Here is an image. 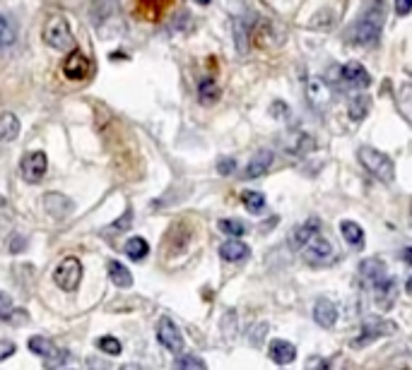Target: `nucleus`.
Masks as SVG:
<instances>
[{"mask_svg": "<svg viewBox=\"0 0 412 370\" xmlns=\"http://www.w3.org/2000/svg\"><path fill=\"white\" fill-rule=\"evenodd\" d=\"M412 12V0H396V15L408 17Z\"/></svg>", "mask_w": 412, "mask_h": 370, "instance_id": "nucleus-41", "label": "nucleus"}, {"mask_svg": "<svg viewBox=\"0 0 412 370\" xmlns=\"http://www.w3.org/2000/svg\"><path fill=\"white\" fill-rule=\"evenodd\" d=\"M12 351H15V344L12 342H3V351H0V361H8L12 356Z\"/></svg>", "mask_w": 412, "mask_h": 370, "instance_id": "nucleus-43", "label": "nucleus"}, {"mask_svg": "<svg viewBox=\"0 0 412 370\" xmlns=\"http://www.w3.org/2000/svg\"><path fill=\"white\" fill-rule=\"evenodd\" d=\"M220 231L222 233H227V236H232V238H239V236H244L248 231V226L244 221H239V219H220Z\"/></svg>", "mask_w": 412, "mask_h": 370, "instance_id": "nucleus-29", "label": "nucleus"}, {"mask_svg": "<svg viewBox=\"0 0 412 370\" xmlns=\"http://www.w3.org/2000/svg\"><path fill=\"white\" fill-rule=\"evenodd\" d=\"M140 5L143 10H147V15H160L169 5V0H140Z\"/></svg>", "mask_w": 412, "mask_h": 370, "instance_id": "nucleus-37", "label": "nucleus"}, {"mask_svg": "<svg viewBox=\"0 0 412 370\" xmlns=\"http://www.w3.org/2000/svg\"><path fill=\"white\" fill-rule=\"evenodd\" d=\"M265 330H268V325L260 323V325L256 327V332H253V335H251V332H248V339H251V344H256V347H258V344H260V337L265 335Z\"/></svg>", "mask_w": 412, "mask_h": 370, "instance_id": "nucleus-42", "label": "nucleus"}, {"mask_svg": "<svg viewBox=\"0 0 412 370\" xmlns=\"http://www.w3.org/2000/svg\"><path fill=\"white\" fill-rule=\"evenodd\" d=\"M130 224H133V212H130V209H126V212H123V216H121V219H116V221L111 224V231H128Z\"/></svg>", "mask_w": 412, "mask_h": 370, "instance_id": "nucleus-38", "label": "nucleus"}, {"mask_svg": "<svg viewBox=\"0 0 412 370\" xmlns=\"http://www.w3.org/2000/svg\"><path fill=\"white\" fill-rule=\"evenodd\" d=\"M236 168V161L234 159H229V156H224V159L217 161V171H220L222 175H229Z\"/></svg>", "mask_w": 412, "mask_h": 370, "instance_id": "nucleus-40", "label": "nucleus"}, {"mask_svg": "<svg viewBox=\"0 0 412 370\" xmlns=\"http://www.w3.org/2000/svg\"><path fill=\"white\" fill-rule=\"evenodd\" d=\"M393 332H396V323H389V320L377 318V315H369V318H364V323H362V332L352 342V347L355 349L369 347L372 342H377L381 337H389Z\"/></svg>", "mask_w": 412, "mask_h": 370, "instance_id": "nucleus-4", "label": "nucleus"}, {"mask_svg": "<svg viewBox=\"0 0 412 370\" xmlns=\"http://www.w3.org/2000/svg\"><path fill=\"white\" fill-rule=\"evenodd\" d=\"M328 92H325V87L321 82H311L308 84V99L313 101L316 106H323V104H328Z\"/></svg>", "mask_w": 412, "mask_h": 370, "instance_id": "nucleus-32", "label": "nucleus"}, {"mask_svg": "<svg viewBox=\"0 0 412 370\" xmlns=\"http://www.w3.org/2000/svg\"><path fill=\"white\" fill-rule=\"evenodd\" d=\"M384 22H386L384 5H381V0H374L372 8H367L364 15L360 17V22L352 24V29H350V34H347V41L357 46L379 44L381 32H384Z\"/></svg>", "mask_w": 412, "mask_h": 370, "instance_id": "nucleus-1", "label": "nucleus"}, {"mask_svg": "<svg viewBox=\"0 0 412 370\" xmlns=\"http://www.w3.org/2000/svg\"><path fill=\"white\" fill-rule=\"evenodd\" d=\"M313 320H316V325L321 327H333L338 323V308L335 303L328 301V299H318L316 306H313Z\"/></svg>", "mask_w": 412, "mask_h": 370, "instance_id": "nucleus-17", "label": "nucleus"}, {"mask_svg": "<svg viewBox=\"0 0 412 370\" xmlns=\"http://www.w3.org/2000/svg\"><path fill=\"white\" fill-rule=\"evenodd\" d=\"M374 291V301H377V306L381 311H391L393 306H396V299H398V284L393 277H384L381 282H377L372 287Z\"/></svg>", "mask_w": 412, "mask_h": 370, "instance_id": "nucleus-12", "label": "nucleus"}, {"mask_svg": "<svg viewBox=\"0 0 412 370\" xmlns=\"http://www.w3.org/2000/svg\"><path fill=\"white\" fill-rule=\"evenodd\" d=\"M234 34L239 53H246V39H251V27H246L244 20H234Z\"/></svg>", "mask_w": 412, "mask_h": 370, "instance_id": "nucleus-30", "label": "nucleus"}, {"mask_svg": "<svg viewBox=\"0 0 412 370\" xmlns=\"http://www.w3.org/2000/svg\"><path fill=\"white\" fill-rule=\"evenodd\" d=\"M304 260H306V265L321 270V267H328L330 262H335L338 250L328 238H318L316 236V238L304 248Z\"/></svg>", "mask_w": 412, "mask_h": 370, "instance_id": "nucleus-6", "label": "nucleus"}, {"mask_svg": "<svg viewBox=\"0 0 412 370\" xmlns=\"http://www.w3.org/2000/svg\"><path fill=\"white\" fill-rule=\"evenodd\" d=\"M340 233H343L345 243H350L352 248H357V250H360V248L364 245V231H362L360 224H355V221H343V224H340Z\"/></svg>", "mask_w": 412, "mask_h": 370, "instance_id": "nucleus-23", "label": "nucleus"}, {"mask_svg": "<svg viewBox=\"0 0 412 370\" xmlns=\"http://www.w3.org/2000/svg\"><path fill=\"white\" fill-rule=\"evenodd\" d=\"M198 5H210V0H196Z\"/></svg>", "mask_w": 412, "mask_h": 370, "instance_id": "nucleus-46", "label": "nucleus"}, {"mask_svg": "<svg viewBox=\"0 0 412 370\" xmlns=\"http://www.w3.org/2000/svg\"><path fill=\"white\" fill-rule=\"evenodd\" d=\"M340 82L347 84V87H352V89H364V87H369L372 77H369V72L364 70V65L350 60L347 65H343L340 68Z\"/></svg>", "mask_w": 412, "mask_h": 370, "instance_id": "nucleus-14", "label": "nucleus"}, {"mask_svg": "<svg viewBox=\"0 0 412 370\" xmlns=\"http://www.w3.org/2000/svg\"><path fill=\"white\" fill-rule=\"evenodd\" d=\"M272 161H275V154H272L270 149H258L256 154L251 156V161H248L244 178H260V175H265L270 171Z\"/></svg>", "mask_w": 412, "mask_h": 370, "instance_id": "nucleus-15", "label": "nucleus"}, {"mask_svg": "<svg viewBox=\"0 0 412 370\" xmlns=\"http://www.w3.org/2000/svg\"><path fill=\"white\" fill-rule=\"evenodd\" d=\"M403 258H405V262H408V265H412V248H408V250H405V255H403Z\"/></svg>", "mask_w": 412, "mask_h": 370, "instance_id": "nucleus-44", "label": "nucleus"}, {"mask_svg": "<svg viewBox=\"0 0 412 370\" xmlns=\"http://www.w3.org/2000/svg\"><path fill=\"white\" fill-rule=\"evenodd\" d=\"M96 349H101L108 356H118L121 351H123V347H121V342L116 337H99L96 339Z\"/></svg>", "mask_w": 412, "mask_h": 370, "instance_id": "nucleus-31", "label": "nucleus"}, {"mask_svg": "<svg viewBox=\"0 0 412 370\" xmlns=\"http://www.w3.org/2000/svg\"><path fill=\"white\" fill-rule=\"evenodd\" d=\"M44 209L53 216V219H65L72 212V200L60 195V192H48L44 197Z\"/></svg>", "mask_w": 412, "mask_h": 370, "instance_id": "nucleus-16", "label": "nucleus"}, {"mask_svg": "<svg viewBox=\"0 0 412 370\" xmlns=\"http://www.w3.org/2000/svg\"><path fill=\"white\" fill-rule=\"evenodd\" d=\"M222 337L227 339V342H232L236 337V313L234 311H227L222 318Z\"/></svg>", "mask_w": 412, "mask_h": 370, "instance_id": "nucleus-33", "label": "nucleus"}, {"mask_svg": "<svg viewBox=\"0 0 412 370\" xmlns=\"http://www.w3.org/2000/svg\"><path fill=\"white\" fill-rule=\"evenodd\" d=\"M123 253L128 255L130 260H135V262H140V260L147 258L150 253V243L145 238H140V236H135V238H130L128 243L123 245Z\"/></svg>", "mask_w": 412, "mask_h": 370, "instance_id": "nucleus-25", "label": "nucleus"}, {"mask_svg": "<svg viewBox=\"0 0 412 370\" xmlns=\"http://www.w3.org/2000/svg\"><path fill=\"white\" fill-rule=\"evenodd\" d=\"M174 368H179V370H191V368L205 370L208 368V363H205L203 359H198V356H181V359L174 361Z\"/></svg>", "mask_w": 412, "mask_h": 370, "instance_id": "nucleus-34", "label": "nucleus"}, {"mask_svg": "<svg viewBox=\"0 0 412 370\" xmlns=\"http://www.w3.org/2000/svg\"><path fill=\"white\" fill-rule=\"evenodd\" d=\"M89 72H92V60L77 51V48H72L63 60V75L75 82V80H84Z\"/></svg>", "mask_w": 412, "mask_h": 370, "instance_id": "nucleus-11", "label": "nucleus"}, {"mask_svg": "<svg viewBox=\"0 0 412 370\" xmlns=\"http://www.w3.org/2000/svg\"><path fill=\"white\" fill-rule=\"evenodd\" d=\"M405 291H408V294L412 296V277L408 279V284H405Z\"/></svg>", "mask_w": 412, "mask_h": 370, "instance_id": "nucleus-45", "label": "nucleus"}, {"mask_svg": "<svg viewBox=\"0 0 412 370\" xmlns=\"http://www.w3.org/2000/svg\"><path fill=\"white\" fill-rule=\"evenodd\" d=\"M157 339H160L162 347H165L167 351H172V354H181L186 347L181 330L174 325V320H169V318H162L160 325H157Z\"/></svg>", "mask_w": 412, "mask_h": 370, "instance_id": "nucleus-9", "label": "nucleus"}, {"mask_svg": "<svg viewBox=\"0 0 412 370\" xmlns=\"http://www.w3.org/2000/svg\"><path fill=\"white\" fill-rule=\"evenodd\" d=\"M360 274L369 287H374V284L381 282L384 277H389V270H386V265L381 262L379 258H369L360 265Z\"/></svg>", "mask_w": 412, "mask_h": 370, "instance_id": "nucleus-19", "label": "nucleus"}, {"mask_svg": "<svg viewBox=\"0 0 412 370\" xmlns=\"http://www.w3.org/2000/svg\"><path fill=\"white\" fill-rule=\"evenodd\" d=\"M27 250V236H20V233H12L10 241H8V253L10 255H17Z\"/></svg>", "mask_w": 412, "mask_h": 370, "instance_id": "nucleus-36", "label": "nucleus"}, {"mask_svg": "<svg viewBox=\"0 0 412 370\" xmlns=\"http://www.w3.org/2000/svg\"><path fill=\"white\" fill-rule=\"evenodd\" d=\"M357 159H360L362 166H364L377 180H381V183H391L393 175H396V166H393L391 156H386L384 151H379L374 147H360Z\"/></svg>", "mask_w": 412, "mask_h": 370, "instance_id": "nucleus-2", "label": "nucleus"}, {"mask_svg": "<svg viewBox=\"0 0 412 370\" xmlns=\"http://www.w3.org/2000/svg\"><path fill=\"white\" fill-rule=\"evenodd\" d=\"M29 351L36 356H41L46 363V368H63L65 363H68V351L58 349L56 344L51 342V339L46 337H32L29 339Z\"/></svg>", "mask_w": 412, "mask_h": 370, "instance_id": "nucleus-5", "label": "nucleus"}, {"mask_svg": "<svg viewBox=\"0 0 412 370\" xmlns=\"http://www.w3.org/2000/svg\"><path fill=\"white\" fill-rule=\"evenodd\" d=\"M282 144H284V154L292 156V159H301V156L311 154V151L316 149V139L304 130L289 132Z\"/></svg>", "mask_w": 412, "mask_h": 370, "instance_id": "nucleus-10", "label": "nucleus"}, {"mask_svg": "<svg viewBox=\"0 0 412 370\" xmlns=\"http://www.w3.org/2000/svg\"><path fill=\"white\" fill-rule=\"evenodd\" d=\"M316 236H318V221L311 219V221H304V224H299V226H294L292 233H289V238H287V243L292 250H304Z\"/></svg>", "mask_w": 412, "mask_h": 370, "instance_id": "nucleus-13", "label": "nucleus"}, {"mask_svg": "<svg viewBox=\"0 0 412 370\" xmlns=\"http://www.w3.org/2000/svg\"><path fill=\"white\" fill-rule=\"evenodd\" d=\"M10 315H12V299H10V294H0V320H3V323H8Z\"/></svg>", "mask_w": 412, "mask_h": 370, "instance_id": "nucleus-39", "label": "nucleus"}, {"mask_svg": "<svg viewBox=\"0 0 412 370\" xmlns=\"http://www.w3.org/2000/svg\"><path fill=\"white\" fill-rule=\"evenodd\" d=\"M17 135H20V118H17L15 113L5 111L3 120H0V139H3V142H12Z\"/></svg>", "mask_w": 412, "mask_h": 370, "instance_id": "nucleus-24", "label": "nucleus"}, {"mask_svg": "<svg viewBox=\"0 0 412 370\" xmlns=\"http://www.w3.org/2000/svg\"><path fill=\"white\" fill-rule=\"evenodd\" d=\"M410 212H412V204H410Z\"/></svg>", "mask_w": 412, "mask_h": 370, "instance_id": "nucleus-47", "label": "nucleus"}, {"mask_svg": "<svg viewBox=\"0 0 412 370\" xmlns=\"http://www.w3.org/2000/svg\"><path fill=\"white\" fill-rule=\"evenodd\" d=\"M0 22H3V46L10 48L12 41H15V24H12V17L10 15H3L0 17Z\"/></svg>", "mask_w": 412, "mask_h": 370, "instance_id": "nucleus-35", "label": "nucleus"}, {"mask_svg": "<svg viewBox=\"0 0 412 370\" xmlns=\"http://www.w3.org/2000/svg\"><path fill=\"white\" fill-rule=\"evenodd\" d=\"M53 282L63 291H75L82 282V262L77 258H65L53 272Z\"/></svg>", "mask_w": 412, "mask_h": 370, "instance_id": "nucleus-7", "label": "nucleus"}, {"mask_svg": "<svg viewBox=\"0 0 412 370\" xmlns=\"http://www.w3.org/2000/svg\"><path fill=\"white\" fill-rule=\"evenodd\" d=\"M220 255L222 260H227V262H244V260L251 255V248H248L246 243H241V241H227V243L220 245Z\"/></svg>", "mask_w": 412, "mask_h": 370, "instance_id": "nucleus-20", "label": "nucleus"}, {"mask_svg": "<svg viewBox=\"0 0 412 370\" xmlns=\"http://www.w3.org/2000/svg\"><path fill=\"white\" fill-rule=\"evenodd\" d=\"M198 99H201L203 106H212L217 99H220V87H217L212 80H203L201 87H198Z\"/></svg>", "mask_w": 412, "mask_h": 370, "instance_id": "nucleus-27", "label": "nucleus"}, {"mask_svg": "<svg viewBox=\"0 0 412 370\" xmlns=\"http://www.w3.org/2000/svg\"><path fill=\"white\" fill-rule=\"evenodd\" d=\"M108 279H111V284L113 287H118V289H130L133 287V274L128 272V267L116 262V260L108 262Z\"/></svg>", "mask_w": 412, "mask_h": 370, "instance_id": "nucleus-21", "label": "nucleus"}, {"mask_svg": "<svg viewBox=\"0 0 412 370\" xmlns=\"http://www.w3.org/2000/svg\"><path fill=\"white\" fill-rule=\"evenodd\" d=\"M268 354H270V359L277 363V366H289V363L296 359L294 344L284 342V339H275V342H270Z\"/></svg>", "mask_w": 412, "mask_h": 370, "instance_id": "nucleus-18", "label": "nucleus"}, {"mask_svg": "<svg viewBox=\"0 0 412 370\" xmlns=\"http://www.w3.org/2000/svg\"><path fill=\"white\" fill-rule=\"evenodd\" d=\"M369 106H372V101H369V96H367V94H355L352 99L347 101V113H350V118H352V120H362V118L367 116Z\"/></svg>", "mask_w": 412, "mask_h": 370, "instance_id": "nucleus-26", "label": "nucleus"}, {"mask_svg": "<svg viewBox=\"0 0 412 370\" xmlns=\"http://www.w3.org/2000/svg\"><path fill=\"white\" fill-rule=\"evenodd\" d=\"M44 41L56 51H70L75 39H72L70 24L63 15H53L44 27Z\"/></svg>", "mask_w": 412, "mask_h": 370, "instance_id": "nucleus-3", "label": "nucleus"}, {"mask_svg": "<svg viewBox=\"0 0 412 370\" xmlns=\"http://www.w3.org/2000/svg\"><path fill=\"white\" fill-rule=\"evenodd\" d=\"M241 202H244V207L251 212V214H260V212L265 209V195L256 190H246L244 195H241Z\"/></svg>", "mask_w": 412, "mask_h": 370, "instance_id": "nucleus-28", "label": "nucleus"}, {"mask_svg": "<svg viewBox=\"0 0 412 370\" xmlns=\"http://www.w3.org/2000/svg\"><path fill=\"white\" fill-rule=\"evenodd\" d=\"M46 168H48V159L44 151H27V154L22 156L20 173L27 183H39L46 175Z\"/></svg>", "mask_w": 412, "mask_h": 370, "instance_id": "nucleus-8", "label": "nucleus"}, {"mask_svg": "<svg viewBox=\"0 0 412 370\" xmlns=\"http://www.w3.org/2000/svg\"><path fill=\"white\" fill-rule=\"evenodd\" d=\"M116 12V3L113 0H94L92 3V22L94 27H101L106 20H111Z\"/></svg>", "mask_w": 412, "mask_h": 370, "instance_id": "nucleus-22", "label": "nucleus"}]
</instances>
